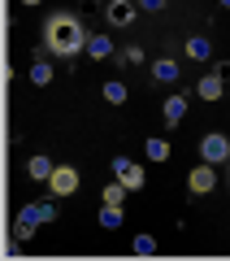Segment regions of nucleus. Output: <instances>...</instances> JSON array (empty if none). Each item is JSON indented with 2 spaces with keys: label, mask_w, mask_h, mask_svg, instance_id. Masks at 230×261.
<instances>
[{
  "label": "nucleus",
  "mask_w": 230,
  "mask_h": 261,
  "mask_svg": "<svg viewBox=\"0 0 230 261\" xmlns=\"http://www.w3.org/2000/svg\"><path fill=\"white\" fill-rule=\"evenodd\" d=\"M87 31H83V22L74 18V13H52V18L44 22V44H48V53L52 57H78V53H87Z\"/></svg>",
  "instance_id": "f257e3e1"
},
{
  "label": "nucleus",
  "mask_w": 230,
  "mask_h": 261,
  "mask_svg": "<svg viewBox=\"0 0 230 261\" xmlns=\"http://www.w3.org/2000/svg\"><path fill=\"white\" fill-rule=\"evenodd\" d=\"M200 157L209 161V166L230 161V140H226V135H204V140H200Z\"/></svg>",
  "instance_id": "f03ea898"
},
{
  "label": "nucleus",
  "mask_w": 230,
  "mask_h": 261,
  "mask_svg": "<svg viewBox=\"0 0 230 261\" xmlns=\"http://www.w3.org/2000/svg\"><path fill=\"white\" fill-rule=\"evenodd\" d=\"M113 174L122 178L126 192H139V187H143V170H139L135 161H126V157H113Z\"/></svg>",
  "instance_id": "7ed1b4c3"
},
{
  "label": "nucleus",
  "mask_w": 230,
  "mask_h": 261,
  "mask_svg": "<svg viewBox=\"0 0 230 261\" xmlns=\"http://www.w3.org/2000/svg\"><path fill=\"white\" fill-rule=\"evenodd\" d=\"M48 187H52V196H70V192H78V170H74V166H56L52 178H48Z\"/></svg>",
  "instance_id": "20e7f679"
},
{
  "label": "nucleus",
  "mask_w": 230,
  "mask_h": 261,
  "mask_svg": "<svg viewBox=\"0 0 230 261\" xmlns=\"http://www.w3.org/2000/svg\"><path fill=\"white\" fill-rule=\"evenodd\" d=\"M213 183H217V174H213V166H209V161H204V166H195V170H191V178H187L191 196H204V192H213Z\"/></svg>",
  "instance_id": "39448f33"
},
{
  "label": "nucleus",
  "mask_w": 230,
  "mask_h": 261,
  "mask_svg": "<svg viewBox=\"0 0 230 261\" xmlns=\"http://www.w3.org/2000/svg\"><path fill=\"white\" fill-rule=\"evenodd\" d=\"M18 218H26V222L44 226V222H52V218H56V209L48 205V200H39V205H26V209H22V214H18Z\"/></svg>",
  "instance_id": "423d86ee"
},
{
  "label": "nucleus",
  "mask_w": 230,
  "mask_h": 261,
  "mask_svg": "<svg viewBox=\"0 0 230 261\" xmlns=\"http://www.w3.org/2000/svg\"><path fill=\"white\" fill-rule=\"evenodd\" d=\"M109 22L113 27H130V22H135V5H130V0H113L109 5Z\"/></svg>",
  "instance_id": "0eeeda50"
},
{
  "label": "nucleus",
  "mask_w": 230,
  "mask_h": 261,
  "mask_svg": "<svg viewBox=\"0 0 230 261\" xmlns=\"http://www.w3.org/2000/svg\"><path fill=\"white\" fill-rule=\"evenodd\" d=\"M152 79H157V83H174L178 79V61H169V57L152 61Z\"/></svg>",
  "instance_id": "6e6552de"
},
{
  "label": "nucleus",
  "mask_w": 230,
  "mask_h": 261,
  "mask_svg": "<svg viewBox=\"0 0 230 261\" xmlns=\"http://www.w3.org/2000/svg\"><path fill=\"white\" fill-rule=\"evenodd\" d=\"M195 92H200L204 100H217V96L226 92V83H221V74H204V79H200V87H195Z\"/></svg>",
  "instance_id": "1a4fd4ad"
},
{
  "label": "nucleus",
  "mask_w": 230,
  "mask_h": 261,
  "mask_svg": "<svg viewBox=\"0 0 230 261\" xmlns=\"http://www.w3.org/2000/svg\"><path fill=\"white\" fill-rule=\"evenodd\" d=\"M87 53H92L96 61H104V57H113V39L109 35H92L87 39Z\"/></svg>",
  "instance_id": "9d476101"
},
{
  "label": "nucleus",
  "mask_w": 230,
  "mask_h": 261,
  "mask_svg": "<svg viewBox=\"0 0 230 261\" xmlns=\"http://www.w3.org/2000/svg\"><path fill=\"white\" fill-rule=\"evenodd\" d=\"M161 113H165V122H169V126H178V122H183V113H187V100H183V96H169Z\"/></svg>",
  "instance_id": "9b49d317"
},
{
  "label": "nucleus",
  "mask_w": 230,
  "mask_h": 261,
  "mask_svg": "<svg viewBox=\"0 0 230 261\" xmlns=\"http://www.w3.org/2000/svg\"><path fill=\"white\" fill-rule=\"evenodd\" d=\"M52 170H56V166H52V161H48V157H31L26 174H31V178H52Z\"/></svg>",
  "instance_id": "f8f14e48"
},
{
  "label": "nucleus",
  "mask_w": 230,
  "mask_h": 261,
  "mask_svg": "<svg viewBox=\"0 0 230 261\" xmlns=\"http://www.w3.org/2000/svg\"><path fill=\"white\" fill-rule=\"evenodd\" d=\"M100 226H104V231H118V226H122V205H104L100 209Z\"/></svg>",
  "instance_id": "ddd939ff"
},
{
  "label": "nucleus",
  "mask_w": 230,
  "mask_h": 261,
  "mask_svg": "<svg viewBox=\"0 0 230 261\" xmlns=\"http://www.w3.org/2000/svg\"><path fill=\"white\" fill-rule=\"evenodd\" d=\"M209 53H213V48H209V39H204V35L187 39V57H195V61H209Z\"/></svg>",
  "instance_id": "4468645a"
},
{
  "label": "nucleus",
  "mask_w": 230,
  "mask_h": 261,
  "mask_svg": "<svg viewBox=\"0 0 230 261\" xmlns=\"http://www.w3.org/2000/svg\"><path fill=\"white\" fill-rule=\"evenodd\" d=\"M130 248H135V257H152V252H157V240H152V235H135Z\"/></svg>",
  "instance_id": "2eb2a0df"
},
{
  "label": "nucleus",
  "mask_w": 230,
  "mask_h": 261,
  "mask_svg": "<svg viewBox=\"0 0 230 261\" xmlns=\"http://www.w3.org/2000/svg\"><path fill=\"white\" fill-rule=\"evenodd\" d=\"M48 79H52V65H48V61H35V65H31V83H35V87H44Z\"/></svg>",
  "instance_id": "dca6fc26"
},
{
  "label": "nucleus",
  "mask_w": 230,
  "mask_h": 261,
  "mask_svg": "<svg viewBox=\"0 0 230 261\" xmlns=\"http://www.w3.org/2000/svg\"><path fill=\"white\" fill-rule=\"evenodd\" d=\"M104 100H109V105H122V100H126V83H104Z\"/></svg>",
  "instance_id": "f3484780"
},
{
  "label": "nucleus",
  "mask_w": 230,
  "mask_h": 261,
  "mask_svg": "<svg viewBox=\"0 0 230 261\" xmlns=\"http://www.w3.org/2000/svg\"><path fill=\"white\" fill-rule=\"evenodd\" d=\"M122 196H126V187H122V178H118V183L104 187V205H122Z\"/></svg>",
  "instance_id": "a211bd4d"
},
{
  "label": "nucleus",
  "mask_w": 230,
  "mask_h": 261,
  "mask_svg": "<svg viewBox=\"0 0 230 261\" xmlns=\"http://www.w3.org/2000/svg\"><path fill=\"white\" fill-rule=\"evenodd\" d=\"M148 157H152V161H165L169 157V144L165 140H148Z\"/></svg>",
  "instance_id": "6ab92c4d"
},
{
  "label": "nucleus",
  "mask_w": 230,
  "mask_h": 261,
  "mask_svg": "<svg viewBox=\"0 0 230 261\" xmlns=\"http://www.w3.org/2000/svg\"><path fill=\"white\" fill-rule=\"evenodd\" d=\"M139 5H143V9H161V5H165V0H139Z\"/></svg>",
  "instance_id": "aec40b11"
},
{
  "label": "nucleus",
  "mask_w": 230,
  "mask_h": 261,
  "mask_svg": "<svg viewBox=\"0 0 230 261\" xmlns=\"http://www.w3.org/2000/svg\"><path fill=\"white\" fill-rule=\"evenodd\" d=\"M22 5H39V0H22Z\"/></svg>",
  "instance_id": "412c9836"
},
{
  "label": "nucleus",
  "mask_w": 230,
  "mask_h": 261,
  "mask_svg": "<svg viewBox=\"0 0 230 261\" xmlns=\"http://www.w3.org/2000/svg\"><path fill=\"white\" fill-rule=\"evenodd\" d=\"M221 5H226V9H230V0H221Z\"/></svg>",
  "instance_id": "4be33fe9"
}]
</instances>
